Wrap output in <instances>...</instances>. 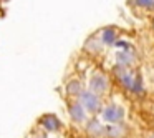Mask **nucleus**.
Here are the masks:
<instances>
[{
    "label": "nucleus",
    "instance_id": "obj_5",
    "mask_svg": "<svg viewBox=\"0 0 154 138\" xmlns=\"http://www.w3.org/2000/svg\"><path fill=\"white\" fill-rule=\"evenodd\" d=\"M42 123H43V127L47 128V130H58V127H60V121H58L57 117H53V115H48V117H45L43 120H42Z\"/></svg>",
    "mask_w": 154,
    "mask_h": 138
},
{
    "label": "nucleus",
    "instance_id": "obj_3",
    "mask_svg": "<svg viewBox=\"0 0 154 138\" xmlns=\"http://www.w3.org/2000/svg\"><path fill=\"white\" fill-rule=\"evenodd\" d=\"M81 100H83V105L90 111H96L98 108H100V98L94 93H91V91H85V93L81 95Z\"/></svg>",
    "mask_w": 154,
    "mask_h": 138
},
{
    "label": "nucleus",
    "instance_id": "obj_9",
    "mask_svg": "<svg viewBox=\"0 0 154 138\" xmlns=\"http://www.w3.org/2000/svg\"><path fill=\"white\" fill-rule=\"evenodd\" d=\"M137 5H144V7H149V5L154 4V0H136Z\"/></svg>",
    "mask_w": 154,
    "mask_h": 138
},
{
    "label": "nucleus",
    "instance_id": "obj_7",
    "mask_svg": "<svg viewBox=\"0 0 154 138\" xmlns=\"http://www.w3.org/2000/svg\"><path fill=\"white\" fill-rule=\"evenodd\" d=\"M103 40H104V43H114V30L113 28H106L103 32Z\"/></svg>",
    "mask_w": 154,
    "mask_h": 138
},
{
    "label": "nucleus",
    "instance_id": "obj_6",
    "mask_svg": "<svg viewBox=\"0 0 154 138\" xmlns=\"http://www.w3.org/2000/svg\"><path fill=\"white\" fill-rule=\"evenodd\" d=\"M70 113H71V117H73L75 120L80 121L81 118H83V108H81V105L80 103H73L70 107Z\"/></svg>",
    "mask_w": 154,
    "mask_h": 138
},
{
    "label": "nucleus",
    "instance_id": "obj_4",
    "mask_svg": "<svg viewBox=\"0 0 154 138\" xmlns=\"http://www.w3.org/2000/svg\"><path fill=\"white\" fill-rule=\"evenodd\" d=\"M104 88H106V78L103 75H94L91 78V90L101 93V91H104Z\"/></svg>",
    "mask_w": 154,
    "mask_h": 138
},
{
    "label": "nucleus",
    "instance_id": "obj_8",
    "mask_svg": "<svg viewBox=\"0 0 154 138\" xmlns=\"http://www.w3.org/2000/svg\"><path fill=\"white\" fill-rule=\"evenodd\" d=\"M78 90H80V85H78L76 82L68 85V91H70V93H78Z\"/></svg>",
    "mask_w": 154,
    "mask_h": 138
},
{
    "label": "nucleus",
    "instance_id": "obj_1",
    "mask_svg": "<svg viewBox=\"0 0 154 138\" xmlns=\"http://www.w3.org/2000/svg\"><path fill=\"white\" fill-rule=\"evenodd\" d=\"M114 73H116L118 80H119L126 88H129V90H133V91H141V80H139L137 75L133 73V72H129L124 67H118L116 70H114Z\"/></svg>",
    "mask_w": 154,
    "mask_h": 138
},
{
    "label": "nucleus",
    "instance_id": "obj_2",
    "mask_svg": "<svg viewBox=\"0 0 154 138\" xmlns=\"http://www.w3.org/2000/svg\"><path fill=\"white\" fill-rule=\"evenodd\" d=\"M123 115H124L123 108L118 107V105H109V107H106L104 111H103V118L106 121H111V123H118V121H121L123 120Z\"/></svg>",
    "mask_w": 154,
    "mask_h": 138
}]
</instances>
